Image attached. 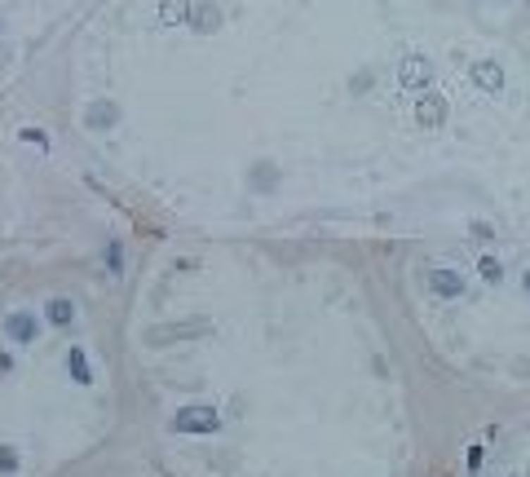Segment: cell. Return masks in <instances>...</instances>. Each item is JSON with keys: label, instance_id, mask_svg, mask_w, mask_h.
<instances>
[{"label": "cell", "instance_id": "cell-5", "mask_svg": "<svg viewBox=\"0 0 530 477\" xmlns=\"http://www.w3.org/2000/svg\"><path fill=\"white\" fill-rule=\"evenodd\" d=\"M473 80H477V85H482V89H500L504 85V71L500 67H495V62H477V67H473Z\"/></svg>", "mask_w": 530, "mask_h": 477}, {"label": "cell", "instance_id": "cell-10", "mask_svg": "<svg viewBox=\"0 0 530 477\" xmlns=\"http://www.w3.org/2000/svg\"><path fill=\"white\" fill-rule=\"evenodd\" d=\"M49 318H54V323H66V318H71V301H54V305H49Z\"/></svg>", "mask_w": 530, "mask_h": 477}, {"label": "cell", "instance_id": "cell-9", "mask_svg": "<svg viewBox=\"0 0 530 477\" xmlns=\"http://www.w3.org/2000/svg\"><path fill=\"white\" fill-rule=\"evenodd\" d=\"M71 367H75V380L89 385V363H85V354H80V349H71Z\"/></svg>", "mask_w": 530, "mask_h": 477}, {"label": "cell", "instance_id": "cell-2", "mask_svg": "<svg viewBox=\"0 0 530 477\" xmlns=\"http://www.w3.org/2000/svg\"><path fill=\"white\" fill-rule=\"evenodd\" d=\"M416 120H420L424 128H442V120H446V97H438V93L420 97V106H416Z\"/></svg>", "mask_w": 530, "mask_h": 477}, {"label": "cell", "instance_id": "cell-11", "mask_svg": "<svg viewBox=\"0 0 530 477\" xmlns=\"http://www.w3.org/2000/svg\"><path fill=\"white\" fill-rule=\"evenodd\" d=\"M89 120H93V124H111V120H115V106H93Z\"/></svg>", "mask_w": 530, "mask_h": 477}, {"label": "cell", "instance_id": "cell-4", "mask_svg": "<svg viewBox=\"0 0 530 477\" xmlns=\"http://www.w3.org/2000/svg\"><path fill=\"white\" fill-rule=\"evenodd\" d=\"M424 80H429V62H424V58H407V62H402V85H407V89H420Z\"/></svg>", "mask_w": 530, "mask_h": 477}, {"label": "cell", "instance_id": "cell-8", "mask_svg": "<svg viewBox=\"0 0 530 477\" xmlns=\"http://www.w3.org/2000/svg\"><path fill=\"white\" fill-rule=\"evenodd\" d=\"M190 9V0H164V23H181Z\"/></svg>", "mask_w": 530, "mask_h": 477}, {"label": "cell", "instance_id": "cell-6", "mask_svg": "<svg viewBox=\"0 0 530 477\" xmlns=\"http://www.w3.org/2000/svg\"><path fill=\"white\" fill-rule=\"evenodd\" d=\"M9 336H13V340H31V336H36V318L13 314V318H9Z\"/></svg>", "mask_w": 530, "mask_h": 477}, {"label": "cell", "instance_id": "cell-12", "mask_svg": "<svg viewBox=\"0 0 530 477\" xmlns=\"http://www.w3.org/2000/svg\"><path fill=\"white\" fill-rule=\"evenodd\" d=\"M482 278H486V283H500V261H482Z\"/></svg>", "mask_w": 530, "mask_h": 477}, {"label": "cell", "instance_id": "cell-1", "mask_svg": "<svg viewBox=\"0 0 530 477\" xmlns=\"http://www.w3.org/2000/svg\"><path fill=\"white\" fill-rule=\"evenodd\" d=\"M217 411L212 407H186V411H177V420H173V429L177 433H212L217 429Z\"/></svg>", "mask_w": 530, "mask_h": 477}, {"label": "cell", "instance_id": "cell-3", "mask_svg": "<svg viewBox=\"0 0 530 477\" xmlns=\"http://www.w3.org/2000/svg\"><path fill=\"white\" fill-rule=\"evenodd\" d=\"M429 287H433L438 296H460V292H464V283H460L455 270H433V274H429Z\"/></svg>", "mask_w": 530, "mask_h": 477}, {"label": "cell", "instance_id": "cell-7", "mask_svg": "<svg viewBox=\"0 0 530 477\" xmlns=\"http://www.w3.org/2000/svg\"><path fill=\"white\" fill-rule=\"evenodd\" d=\"M195 23H199V31H212V27L221 23V13L212 9V5H199V9H195Z\"/></svg>", "mask_w": 530, "mask_h": 477}, {"label": "cell", "instance_id": "cell-13", "mask_svg": "<svg viewBox=\"0 0 530 477\" xmlns=\"http://www.w3.org/2000/svg\"><path fill=\"white\" fill-rule=\"evenodd\" d=\"M526 292H530V274H526Z\"/></svg>", "mask_w": 530, "mask_h": 477}]
</instances>
